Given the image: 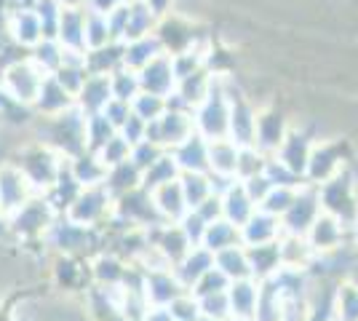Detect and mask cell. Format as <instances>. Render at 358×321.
Returning <instances> with one entry per match:
<instances>
[{"label":"cell","instance_id":"6da1fadb","mask_svg":"<svg viewBox=\"0 0 358 321\" xmlns=\"http://www.w3.org/2000/svg\"><path fill=\"white\" fill-rule=\"evenodd\" d=\"M318 199L324 212L334 214L337 220H343V225L353 228V222L358 220V187L345 169L329 183L318 185Z\"/></svg>","mask_w":358,"mask_h":321},{"label":"cell","instance_id":"7a4b0ae2","mask_svg":"<svg viewBox=\"0 0 358 321\" xmlns=\"http://www.w3.org/2000/svg\"><path fill=\"white\" fill-rule=\"evenodd\" d=\"M62 214L48 204L43 193H38V196H32L14 217H8L6 220V225L14 230L19 238H24V241H32V238H43L48 228L59 220Z\"/></svg>","mask_w":358,"mask_h":321},{"label":"cell","instance_id":"3957f363","mask_svg":"<svg viewBox=\"0 0 358 321\" xmlns=\"http://www.w3.org/2000/svg\"><path fill=\"white\" fill-rule=\"evenodd\" d=\"M43 241L48 246H54L59 255H70V257H83L89 255L94 246L99 244V228H86L70 222L67 217H59L48 233L43 236Z\"/></svg>","mask_w":358,"mask_h":321},{"label":"cell","instance_id":"277c9868","mask_svg":"<svg viewBox=\"0 0 358 321\" xmlns=\"http://www.w3.org/2000/svg\"><path fill=\"white\" fill-rule=\"evenodd\" d=\"M110 214H113V196L107 193L105 185H94V187H83L62 217L86 228H102V222L110 220Z\"/></svg>","mask_w":358,"mask_h":321},{"label":"cell","instance_id":"5b68a950","mask_svg":"<svg viewBox=\"0 0 358 321\" xmlns=\"http://www.w3.org/2000/svg\"><path fill=\"white\" fill-rule=\"evenodd\" d=\"M32 196H38V190L32 187L22 166L16 161H3L0 164V220L6 222L8 217H14Z\"/></svg>","mask_w":358,"mask_h":321},{"label":"cell","instance_id":"8992f818","mask_svg":"<svg viewBox=\"0 0 358 321\" xmlns=\"http://www.w3.org/2000/svg\"><path fill=\"white\" fill-rule=\"evenodd\" d=\"M43 80L45 76L38 67H32L30 62H16L11 67H6V73L0 76V89L19 105H35Z\"/></svg>","mask_w":358,"mask_h":321},{"label":"cell","instance_id":"52a82bcc","mask_svg":"<svg viewBox=\"0 0 358 321\" xmlns=\"http://www.w3.org/2000/svg\"><path fill=\"white\" fill-rule=\"evenodd\" d=\"M16 164L22 166V171L27 174V180H30L38 193H45L51 185L57 183L62 166H64L59 155H54L48 148H30V150H24L19 155Z\"/></svg>","mask_w":358,"mask_h":321},{"label":"cell","instance_id":"ba28073f","mask_svg":"<svg viewBox=\"0 0 358 321\" xmlns=\"http://www.w3.org/2000/svg\"><path fill=\"white\" fill-rule=\"evenodd\" d=\"M321 212H324V209H321V199H318V187L305 183L299 187L294 204H292V206L286 209L284 217H281V228H284V233H289V236H305Z\"/></svg>","mask_w":358,"mask_h":321},{"label":"cell","instance_id":"9c48e42d","mask_svg":"<svg viewBox=\"0 0 358 321\" xmlns=\"http://www.w3.org/2000/svg\"><path fill=\"white\" fill-rule=\"evenodd\" d=\"M305 238L315 255H327V252H334L340 246L350 244V228L343 225V220H337L334 214L321 212L310 225V230L305 233Z\"/></svg>","mask_w":358,"mask_h":321},{"label":"cell","instance_id":"30bf717a","mask_svg":"<svg viewBox=\"0 0 358 321\" xmlns=\"http://www.w3.org/2000/svg\"><path fill=\"white\" fill-rule=\"evenodd\" d=\"M150 244L155 246L161 255L166 257V262L174 268L187 252H190V238L185 236V230L179 228V222H161L155 228H148Z\"/></svg>","mask_w":358,"mask_h":321},{"label":"cell","instance_id":"8fae6325","mask_svg":"<svg viewBox=\"0 0 358 321\" xmlns=\"http://www.w3.org/2000/svg\"><path fill=\"white\" fill-rule=\"evenodd\" d=\"M284 236V228H281V217L275 214H268L262 209L257 212L241 225V244L243 246H257V244H273Z\"/></svg>","mask_w":358,"mask_h":321},{"label":"cell","instance_id":"7c38bea8","mask_svg":"<svg viewBox=\"0 0 358 321\" xmlns=\"http://www.w3.org/2000/svg\"><path fill=\"white\" fill-rule=\"evenodd\" d=\"M187 292L171 268H158V271H145V294L150 306H169L174 297Z\"/></svg>","mask_w":358,"mask_h":321},{"label":"cell","instance_id":"4fadbf2b","mask_svg":"<svg viewBox=\"0 0 358 321\" xmlns=\"http://www.w3.org/2000/svg\"><path fill=\"white\" fill-rule=\"evenodd\" d=\"M227 300H230V313H233V319L254 321L257 303H259V281H254V278L230 281V287H227Z\"/></svg>","mask_w":358,"mask_h":321},{"label":"cell","instance_id":"5bb4252c","mask_svg":"<svg viewBox=\"0 0 358 321\" xmlns=\"http://www.w3.org/2000/svg\"><path fill=\"white\" fill-rule=\"evenodd\" d=\"M150 196H152V204H155V209H158V214L164 217L166 222H179L185 214L190 212V209H187V201H185V193H182V185H179V180H171V183H166V185H158L155 190H150Z\"/></svg>","mask_w":358,"mask_h":321},{"label":"cell","instance_id":"9a60e30c","mask_svg":"<svg viewBox=\"0 0 358 321\" xmlns=\"http://www.w3.org/2000/svg\"><path fill=\"white\" fill-rule=\"evenodd\" d=\"M209 268H214V255H211L203 244H198V246H190V252H187L171 271H174V276L179 278V284L190 292L195 281L206 273Z\"/></svg>","mask_w":358,"mask_h":321},{"label":"cell","instance_id":"2e32d148","mask_svg":"<svg viewBox=\"0 0 358 321\" xmlns=\"http://www.w3.org/2000/svg\"><path fill=\"white\" fill-rule=\"evenodd\" d=\"M169 153L174 155L179 171H203V174L209 171V142L201 134L187 137L182 145H177Z\"/></svg>","mask_w":358,"mask_h":321},{"label":"cell","instance_id":"e0dca14e","mask_svg":"<svg viewBox=\"0 0 358 321\" xmlns=\"http://www.w3.org/2000/svg\"><path fill=\"white\" fill-rule=\"evenodd\" d=\"M246 257H249V268H252L254 281H268L270 276H275L278 268L284 265L281 262V246H278V241L246 246Z\"/></svg>","mask_w":358,"mask_h":321},{"label":"cell","instance_id":"ac0fdd59","mask_svg":"<svg viewBox=\"0 0 358 321\" xmlns=\"http://www.w3.org/2000/svg\"><path fill=\"white\" fill-rule=\"evenodd\" d=\"M340 171H343V161L331 148H313L308 169H305V183L318 187V185L329 183L331 177H337Z\"/></svg>","mask_w":358,"mask_h":321},{"label":"cell","instance_id":"d6986e66","mask_svg":"<svg viewBox=\"0 0 358 321\" xmlns=\"http://www.w3.org/2000/svg\"><path fill=\"white\" fill-rule=\"evenodd\" d=\"M91 278L96 287H120L129 273V265L120 260L115 252H99L89 268Z\"/></svg>","mask_w":358,"mask_h":321},{"label":"cell","instance_id":"ffe728a7","mask_svg":"<svg viewBox=\"0 0 358 321\" xmlns=\"http://www.w3.org/2000/svg\"><path fill=\"white\" fill-rule=\"evenodd\" d=\"M254 212H257V204L249 199V193L243 190V185L236 180V183L222 193V217L241 228Z\"/></svg>","mask_w":358,"mask_h":321},{"label":"cell","instance_id":"44dd1931","mask_svg":"<svg viewBox=\"0 0 358 321\" xmlns=\"http://www.w3.org/2000/svg\"><path fill=\"white\" fill-rule=\"evenodd\" d=\"M310 142L305 137H299V134H289L284 137L281 142V148L275 150V158L284 164L286 169H292L297 177L305 180V169H308V161H310Z\"/></svg>","mask_w":358,"mask_h":321},{"label":"cell","instance_id":"7402d4cb","mask_svg":"<svg viewBox=\"0 0 358 321\" xmlns=\"http://www.w3.org/2000/svg\"><path fill=\"white\" fill-rule=\"evenodd\" d=\"M70 171H73L75 183L80 185V187H94V185H105L110 169L102 164L99 155L86 150V153L70 158Z\"/></svg>","mask_w":358,"mask_h":321},{"label":"cell","instance_id":"603a6c76","mask_svg":"<svg viewBox=\"0 0 358 321\" xmlns=\"http://www.w3.org/2000/svg\"><path fill=\"white\" fill-rule=\"evenodd\" d=\"M278 246H281V262H284L286 268H297V271H310L313 268L315 252L310 249L305 236H289V233H284L278 238Z\"/></svg>","mask_w":358,"mask_h":321},{"label":"cell","instance_id":"cb8c5ba5","mask_svg":"<svg viewBox=\"0 0 358 321\" xmlns=\"http://www.w3.org/2000/svg\"><path fill=\"white\" fill-rule=\"evenodd\" d=\"M236 164H238V145L230 137L211 139L209 142V174L236 177Z\"/></svg>","mask_w":358,"mask_h":321},{"label":"cell","instance_id":"d4e9b609","mask_svg":"<svg viewBox=\"0 0 358 321\" xmlns=\"http://www.w3.org/2000/svg\"><path fill=\"white\" fill-rule=\"evenodd\" d=\"M241 244V228L238 225H233L230 220H214L206 225V233H203V246L209 249L211 255H217V252H222L227 246H238Z\"/></svg>","mask_w":358,"mask_h":321},{"label":"cell","instance_id":"484cf974","mask_svg":"<svg viewBox=\"0 0 358 321\" xmlns=\"http://www.w3.org/2000/svg\"><path fill=\"white\" fill-rule=\"evenodd\" d=\"M214 265L222 271L230 281H238V278H252V268H249V257H246V246H227L222 252L214 255Z\"/></svg>","mask_w":358,"mask_h":321},{"label":"cell","instance_id":"4316f807","mask_svg":"<svg viewBox=\"0 0 358 321\" xmlns=\"http://www.w3.org/2000/svg\"><path fill=\"white\" fill-rule=\"evenodd\" d=\"M331 306H334V319L358 321V284L350 276L343 278V281H337Z\"/></svg>","mask_w":358,"mask_h":321},{"label":"cell","instance_id":"83f0119b","mask_svg":"<svg viewBox=\"0 0 358 321\" xmlns=\"http://www.w3.org/2000/svg\"><path fill=\"white\" fill-rule=\"evenodd\" d=\"M139 185H142V171H139L131 161L118 164V166H110V171H107L105 187H107V193L113 196V201L118 199V196H123V193L139 187Z\"/></svg>","mask_w":358,"mask_h":321},{"label":"cell","instance_id":"f1b7e54d","mask_svg":"<svg viewBox=\"0 0 358 321\" xmlns=\"http://www.w3.org/2000/svg\"><path fill=\"white\" fill-rule=\"evenodd\" d=\"M179 185H182V193H185V201H187V209H198L211 196L209 171L206 174L203 171H182Z\"/></svg>","mask_w":358,"mask_h":321},{"label":"cell","instance_id":"f546056e","mask_svg":"<svg viewBox=\"0 0 358 321\" xmlns=\"http://www.w3.org/2000/svg\"><path fill=\"white\" fill-rule=\"evenodd\" d=\"M179 166H177V161H174V155L166 150L155 164L150 169H145L142 171V187L145 190H155L158 185H166V183H171V180H179Z\"/></svg>","mask_w":358,"mask_h":321},{"label":"cell","instance_id":"4dcf8cb0","mask_svg":"<svg viewBox=\"0 0 358 321\" xmlns=\"http://www.w3.org/2000/svg\"><path fill=\"white\" fill-rule=\"evenodd\" d=\"M268 164V153H262L259 148L246 145L238 148V164H236V180H249L254 174H262Z\"/></svg>","mask_w":358,"mask_h":321},{"label":"cell","instance_id":"1f68e13d","mask_svg":"<svg viewBox=\"0 0 358 321\" xmlns=\"http://www.w3.org/2000/svg\"><path fill=\"white\" fill-rule=\"evenodd\" d=\"M302 187V185H299ZM299 187H292V185H273V190L268 193V199L259 204V209L268 214H275V217H284L286 209L294 204Z\"/></svg>","mask_w":358,"mask_h":321},{"label":"cell","instance_id":"d6a6232c","mask_svg":"<svg viewBox=\"0 0 358 321\" xmlns=\"http://www.w3.org/2000/svg\"><path fill=\"white\" fill-rule=\"evenodd\" d=\"M96 155L102 158V164H105L107 169L118 166V164H126V161H129L131 145H129V139L123 137V134H113V137L107 139L105 145L96 150Z\"/></svg>","mask_w":358,"mask_h":321},{"label":"cell","instance_id":"836d02e7","mask_svg":"<svg viewBox=\"0 0 358 321\" xmlns=\"http://www.w3.org/2000/svg\"><path fill=\"white\" fill-rule=\"evenodd\" d=\"M227 287H230V278L214 265V268H209L206 273L201 276L198 281L193 284V294L195 297H206V294H217V292H227Z\"/></svg>","mask_w":358,"mask_h":321},{"label":"cell","instance_id":"e575fe53","mask_svg":"<svg viewBox=\"0 0 358 321\" xmlns=\"http://www.w3.org/2000/svg\"><path fill=\"white\" fill-rule=\"evenodd\" d=\"M198 306H201V313L209 316V319L217 321H230L233 313H230V300H227V292H217V294H206V297H198Z\"/></svg>","mask_w":358,"mask_h":321},{"label":"cell","instance_id":"d590c367","mask_svg":"<svg viewBox=\"0 0 358 321\" xmlns=\"http://www.w3.org/2000/svg\"><path fill=\"white\" fill-rule=\"evenodd\" d=\"M83 273L86 271L78 265V257H70V255H62L59 260H57V268H54V276H57V281L64 290H75L78 281L83 278Z\"/></svg>","mask_w":358,"mask_h":321},{"label":"cell","instance_id":"8d00e7d4","mask_svg":"<svg viewBox=\"0 0 358 321\" xmlns=\"http://www.w3.org/2000/svg\"><path fill=\"white\" fill-rule=\"evenodd\" d=\"M166 308L171 311L174 321H195L201 316V306H198V297H195L193 292H182Z\"/></svg>","mask_w":358,"mask_h":321},{"label":"cell","instance_id":"74e56055","mask_svg":"<svg viewBox=\"0 0 358 321\" xmlns=\"http://www.w3.org/2000/svg\"><path fill=\"white\" fill-rule=\"evenodd\" d=\"M166 150L164 148H158L155 142H150V139H142V142H136V145H131V155H129V161L134 164L139 171H145V169H150L161 155H164Z\"/></svg>","mask_w":358,"mask_h":321},{"label":"cell","instance_id":"f35d334b","mask_svg":"<svg viewBox=\"0 0 358 321\" xmlns=\"http://www.w3.org/2000/svg\"><path fill=\"white\" fill-rule=\"evenodd\" d=\"M206 220L201 217V214L195 212V209H190V212L185 214L182 220H179V228L185 230V236L190 238V244L198 246V244H203V233H206Z\"/></svg>","mask_w":358,"mask_h":321},{"label":"cell","instance_id":"ab89813d","mask_svg":"<svg viewBox=\"0 0 358 321\" xmlns=\"http://www.w3.org/2000/svg\"><path fill=\"white\" fill-rule=\"evenodd\" d=\"M241 185H243V190L249 193V199L257 204V209H259V204L268 199V193L273 190V183L268 180V174L262 171V174H254V177H249V180H238Z\"/></svg>","mask_w":358,"mask_h":321},{"label":"cell","instance_id":"60d3db41","mask_svg":"<svg viewBox=\"0 0 358 321\" xmlns=\"http://www.w3.org/2000/svg\"><path fill=\"white\" fill-rule=\"evenodd\" d=\"M195 212L201 214V217H203L206 222H214V220H220V217H222V196L211 193L209 199L203 201V204H201V206H198Z\"/></svg>","mask_w":358,"mask_h":321},{"label":"cell","instance_id":"b9f144b4","mask_svg":"<svg viewBox=\"0 0 358 321\" xmlns=\"http://www.w3.org/2000/svg\"><path fill=\"white\" fill-rule=\"evenodd\" d=\"M145 321H174V316L166 306H150Z\"/></svg>","mask_w":358,"mask_h":321},{"label":"cell","instance_id":"7bdbcfd3","mask_svg":"<svg viewBox=\"0 0 358 321\" xmlns=\"http://www.w3.org/2000/svg\"><path fill=\"white\" fill-rule=\"evenodd\" d=\"M350 244L358 249V220L353 222V228H350Z\"/></svg>","mask_w":358,"mask_h":321},{"label":"cell","instance_id":"ee69618b","mask_svg":"<svg viewBox=\"0 0 358 321\" xmlns=\"http://www.w3.org/2000/svg\"><path fill=\"white\" fill-rule=\"evenodd\" d=\"M195 321H217V319H209V316H203V313H201V316H198Z\"/></svg>","mask_w":358,"mask_h":321},{"label":"cell","instance_id":"f6af8a7d","mask_svg":"<svg viewBox=\"0 0 358 321\" xmlns=\"http://www.w3.org/2000/svg\"><path fill=\"white\" fill-rule=\"evenodd\" d=\"M230 321H246V319H230Z\"/></svg>","mask_w":358,"mask_h":321},{"label":"cell","instance_id":"bcb514c9","mask_svg":"<svg viewBox=\"0 0 358 321\" xmlns=\"http://www.w3.org/2000/svg\"><path fill=\"white\" fill-rule=\"evenodd\" d=\"M331 321H340V319H331Z\"/></svg>","mask_w":358,"mask_h":321}]
</instances>
